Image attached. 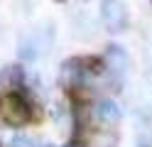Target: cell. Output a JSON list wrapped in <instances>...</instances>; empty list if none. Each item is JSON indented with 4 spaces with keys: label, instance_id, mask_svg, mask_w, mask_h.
Here are the masks:
<instances>
[{
    "label": "cell",
    "instance_id": "cell-1",
    "mask_svg": "<svg viewBox=\"0 0 152 147\" xmlns=\"http://www.w3.org/2000/svg\"><path fill=\"white\" fill-rule=\"evenodd\" d=\"M98 69H91L88 59H69V61L61 64L59 71V83L64 88H81L86 86V81L91 76H96Z\"/></svg>",
    "mask_w": 152,
    "mask_h": 147
},
{
    "label": "cell",
    "instance_id": "cell-2",
    "mask_svg": "<svg viewBox=\"0 0 152 147\" xmlns=\"http://www.w3.org/2000/svg\"><path fill=\"white\" fill-rule=\"evenodd\" d=\"M0 113H3V120H5L7 125H12V127L27 125V123L32 120V108H30V103H27L25 98H20L17 93L7 96L5 101H3Z\"/></svg>",
    "mask_w": 152,
    "mask_h": 147
},
{
    "label": "cell",
    "instance_id": "cell-3",
    "mask_svg": "<svg viewBox=\"0 0 152 147\" xmlns=\"http://www.w3.org/2000/svg\"><path fill=\"white\" fill-rule=\"evenodd\" d=\"M125 69H128V54H125V49L118 47V44H110L106 49V64H103V71H106V76H108V86L110 83L113 86H120Z\"/></svg>",
    "mask_w": 152,
    "mask_h": 147
},
{
    "label": "cell",
    "instance_id": "cell-4",
    "mask_svg": "<svg viewBox=\"0 0 152 147\" xmlns=\"http://www.w3.org/2000/svg\"><path fill=\"white\" fill-rule=\"evenodd\" d=\"M101 22L108 32H120L128 25V12L123 0H103L101 3Z\"/></svg>",
    "mask_w": 152,
    "mask_h": 147
},
{
    "label": "cell",
    "instance_id": "cell-5",
    "mask_svg": "<svg viewBox=\"0 0 152 147\" xmlns=\"http://www.w3.org/2000/svg\"><path fill=\"white\" fill-rule=\"evenodd\" d=\"M54 37V34H52ZM52 37H39V32H32L30 37H25L22 42H20V49H17V54H20V59H37L39 56V52H42V47L49 42Z\"/></svg>",
    "mask_w": 152,
    "mask_h": 147
},
{
    "label": "cell",
    "instance_id": "cell-6",
    "mask_svg": "<svg viewBox=\"0 0 152 147\" xmlns=\"http://www.w3.org/2000/svg\"><path fill=\"white\" fill-rule=\"evenodd\" d=\"M96 118H98L103 125H115L120 120V108L113 103V101L103 98V101H98V105H96Z\"/></svg>",
    "mask_w": 152,
    "mask_h": 147
},
{
    "label": "cell",
    "instance_id": "cell-7",
    "mask_svg": "<svg viewBox=\"0 0 152 147\" xmlns=\"http://www.w3.org/2000/svg\"><path fill=\"white\" fill-rule=\"evenodd\" d=\"M22 83V71H20V66H5L3 71H0V86H5V88H17Z\"/></svg>",
    "mask_w": 152,
    "mask_h": 147
},
{
    "label": "cell",
    "instance_id": "cell-8",
    "mask_svg": "<svg viewBox=\"0 0 152 147\" xmlns=\"http://www.w3.org/2000/svg\"><path fill=\"white\" fill-rule=\"evenodd\" d=\"M10 147H34V145H32V140H27V137L15 135V137H10Z\"/></svg>",
    "mask_w": 152,
    "mask_h": 147
},
{
    "label": "cell",
    "instance_id": "cell-9",
    "mask_svg": "<svg viewBox=\"0 0 152 147\" xmlns=\"http://www.w3.org/2000/svg\"><path fill=\"white\" fill-rule=\"evenodd\" d=\"M135 147H152V142L147 140V137H137V145Z\"/></svg>",
    "mask_w": 152,
    "mask_h": 147
},
{
    "label": "cell",
    "instance_id": "cell-10",
    "mask_svg": "<svg viewBox=\"0 0 152 147\" xmlns=\"http://www.w3.org/2000/svg\"><path fill=\"white\" fill-rule=\"evenodd\" d=\"M69 147H79V145H69Z\"/></svg>",
    "mask_w": 152,
    "mask_h": 147
},
{
    "label": "cell",
    "instance_id": "cell-11",
    "mask_svg": "<svg viewBox=\"0 0 152 147\" xmlns=\"http://www.w3.org/2000/svg\"><path fill=\"white\" fill-rule=\"evenodd\" d=\"M42 147H49V145H42Z\"/></svg>",
    "mask_w": 152,
    "mask_h": 147
}]
</instances>
